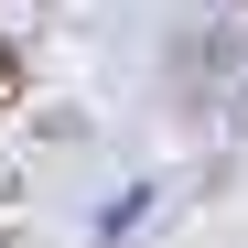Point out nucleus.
Returning <instances> with one entry per match:
<instances>
[{"label": "nucleus", "mask_w": 248, "mask_h": 248, "mask_svg": "<svg viewBox=\"0 0 248 248\" xmlns=\"http://www.w3.org/2000/svg\"><path fill=\"white\" fill-rule=\"evenodd\" d=\"M0 108H22V54L0 44Z\"/></svg>", "instance_id": "f257e3e1"}]
</instances>
